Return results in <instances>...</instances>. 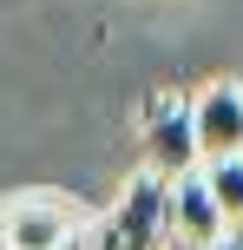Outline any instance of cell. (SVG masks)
I'll return each instance as SVG.
<instances>
[{"instance_id":"5b68a950","label":"cell","mask_w":243,"mask_h":250,"mask_svg":"<svg viewBox=\"0 0 243 250\" xmlns=\"http://www.w3.org/2000/svg\"><path fill=\"white\" fill-rule=\"evenodd\" d=\"M224 237V217L210 204L204 178L184 171V178H165V250H204Z\"/></svg>"},{"instance_id":"277c9868","label":"cell","mask_w":243,"mask_h":250,"mask_svg":"<svg viewBox=\"0 0 243 250\" xmlns=\"http://www.w3.org/2000/svg\"><path fill=\"white\" fill-rule=\"evenodd\" d=\"M191 145H197V165L243 151V79H210L191 99Z\"/></svg>"},{"instance_id":"6da1fadb","label":"cell","mask_w":243,"mask_h":250,"mask_svg":"<svg viewBox=\"0 0 243 250\" xmlns=\"http://www.w3.org/2000/svg\"><path fill=\"white\" fill-rule=\"evenodd\" d=\"M79 250H165V178L138 171L118 191V204L86 230Z\"/></svg>"},{"instance_id":"52a82bcc","label":"cell","mask_w":243,"mask_h":250,"mask_svg":"<svg viewBox=\"0 0 243 250\" xmlns=\"http://www.w3.org/2000/svg\"><path fill=\"white\" fill-rule=\"evenodd\" d=\"M204 250H243V230H224L217 244H204Z\"/></svg>"},{"instance_id":"3957f363","label":"cell","mask_w":243,"mask_h":250,"mask_svg":"<svg viewBox=\"0 0 243 250\" xmlns=\"http://www.w3.org/2000/svg\"><path fill=\"white\" fill-rule=\"evenodd\" d=\"M138 138H145V171H151V178H184V171H197L191 99H178V92H151V99L138 105Z\"/></svg>"},{"instance_id":"7a4b0ae2","label":"cell","mask_w":243,"mask_h":250,"mask_svg":"<svg viewBox=\"0 0 243 250\" xmlns=\"http://www.w3.org/2000/svg\"><path fill=\"white\" fill-rule=\"evenodd\" d=\"M79 211L59 191H13L0 204V250H73Z\"/></svg>"},{"instance_id":"8992f818","label":"cell","mask_w":243,"mask_h":250,"mask_svg":"<svg viewBox=\"0 0 243 250\" xmlns=\"http://www.w3.org/2000/svg\"><path fill=\"white\" fill-rule=\"evenodd\" d=\"M197 178H204V191H210V204H217L224 230H243V151H237V158L197 165Z\"/></svg>"}]
</instances>
